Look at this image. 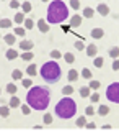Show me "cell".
<instances>
[{"label": "cell", "mask_w": 119, "mask_h": 133, "mask_svg": "<svg viewBox=\"0 0 119 133\" xmlns=\"http://www.w3.org/2000/svg\"><path fill=\"white\" fill-rule=\"evenodd\" d=\"M51 102V92L47 87L43 85H34L29 87V92L26 94V104L34 110H46Z\"/></svg>", "instance_id": "cell-1"}, {"label": "cell", "mask_w": 119, "mask_h": 133, "mask_svg": "<svg viewBox=\"0 0 119 133\" xmlns=\"http://www.w3.org/2000/svg\"><path fill=\"white\" fill-rule=\"evenodd\" d=\"M69 18V10L62 0H54L49 3L47 8V23H62Z\"/></svg>", "instance_id": "cell-2"}, {"label": "cell", "mask_w": 119, "mask_h": 133, "mask_svg": "<svg viewBox=\"0 0 119 133\" xmlns=\"http://www.w3.org/2000/svg\"><path fill=\"white\" fill-rule=\"evenodd\" d=\"M54 112H55V115H57L59 118L69 120V118H72V117L77 114V104H75L74 99H70L69 95H65L62 100L57 102Z\"/></svg>", "instance_id": "cell-3"}, {"label": "cell", "mask_w": 119, "mask_h": 133, "mask_svg": "<svg viewBox=\"0 0 119 133\" xmlns=\"http://www.w3.org/2000/svg\"><path fill=\"white\" fill-rule=\"evenodd\" d=\"M62 69L55 61H47L41 66V77H43L47 84H55L60 79Z\"/></svg>", "instance_id": "cell-4"}, {"label": "cell", "mask_w": 119, "mask_h": 133, "mask_svg": "<svg viewBox=\"0 0 119 133\" xmlns=\"http://www.w3.org/2000/svg\"><path fill=\"white\" fill-rule=\"evenodd\" d=\"M106 99L109 102L119 104V82H113L106 89Z\"/></svg>", "instance_id": "cell-5"}, {"label": "cell", "mask_w": 119, "mask_h": 133, "mask_svg": "<svg viewBox=\"0 0 119 133\" xmlns=\"http://www.w3.org/2000/svg\"><path fill=\"white\" fill-rule=\"evenodd\" d=\"M96 12L101 15V17H108L109 15V7H108L106 3H98V7H96Z\"/></svg>", "instance_id": "cell-6"}, {"label": "cell", "mask_w": 119, "mask_h": 133, "mask_svg": "<svg viewBox=\"0 0 119 133\" xmlns=\"http://www.w3.org/2000/svg\"><path fill=\"white\" fill-rule=\"evenodd\" d=\"M34 48V43L31 41V39H23V41H20V49L23 51H31Z\"/></svg>", "instance_id": "cell-7"}, {"label": "cell", "mask_w": 119, "mask_h": 133, "mask_svg": "<svg viewBox=\"0 0 119 133\" xmlns=\"http://www.w3.org/2000/svg\"><path fill=\"white\" fill-rule=\"evenodd\" d=\"M90 35H91L93 39H100V38L105 36V31H103V28H93Z\"/></svg>", "instance_id": "cell-8"}, {"label": "cell", "mask_w": 119, "mask_h": 133, "mask_svg": "<svg viewBox=\"0 0 119 133\" xmlns=\"http://www.w3.org/2000/svg\"><path fill=\"white\" fill-rule=\"evenodd\" d=\"M78 72H77L75 69H70L69 72H67V81H69V82H75V81H78Z\"/></svg>", "instance_id": "cell-9"}, {"label": "cell", "mask_w": 119, "mask_h": 133, "mask_svg": "<svg viewBox=\"0 0 119 133\" xmlns=\"http://www.w3.org/2000/svg\"><path fill=\"white\" fill-rule=\"evenodd\" d=\"M38 28H39V31H41V33H47V31H49L47 22H46L44 18H41V20H38Z\"/></svg>", "instance_id": "cell-10"}, {"label": "cell", "mask_w": 119, "mask_h": 133, "mask_svg": "<svg viewBox=\"0 0 119 133\" xmlns=\"http://www.w3.org/2000/svg\"><path fill=\"white\" fill-rule=\"evenodd\" d=\"M8 105H10V109H18V107L21 105V100H20L17 95H12V99H10Z\"/></svg>", "instance_id": "cell-11"}, {"label": "cell", "mask_w": 119, "mask_h": 133, "mask_svg": "<svg viewBox=\"0 0 119 133\" xmlns=\"http://www.w3.org/2000/svg\"><path fill=\"white\" fill-rule=\"evenodd\" d=\"M85 49H86V56H90V58H95L96 53H98V48H96L95 44H88Z\"/></svg>", "instance_id": "cell-12"}, {"label": "cell", "mask_w": 119, "mask_h": 133, "mask_svg": "<svg viewBox=\"0 0 119 133\" xmlns=\"http://www.w3.org/2000/svg\"><path fill=\"white\" fill-rule=\"evenodd\" d=\"M18 51H15V49H12V48H10L8 51H7V53H5V58H7L8 61H13V59H17L18 58Z\"/></svg>", "instance_id": "cell-13"}, {"label": "cell", "mask_w": 119, "mask_h": 133, "mask_svg": "<svg viewBox=\"0 0 119 133\" xmlns=\"http://www.w3.org/2000/svg\"><path fill=\"white\" fill-rule=\"evenodd\" d=\"M10 105H0V117H3V118H8L10 117Z\"/></svg>", "instance_id": "cell-14"}, {"label": "cell", "mask_w": 119, "mask_h": 133, "mask_svg": "<svg viewBox=\"0 0 119 133\" xmlns=\"http://www.w3.org/2000/svg\"><path fill=\"white\" fill-rule=\"evenodd\" d=\"M15 36H17L15 33H8V35H5V36H3V39H5V43H7V44L12 46V44H15V41H17V38H15Z\"/></svg>", "instance_id": "cell-15"}, {"label": "cell", "mask_w": 119, "mask_h": 133, "mask_svg": "<svg viewBox=\"0 0 119 133\" xmlns=\"http://www.w3.org/2000/svg\"><path fill=\"white\" fill-rule=\"evenodd\" d=\"M90 92H91V89L88 87V85H83V87H80L78 94H80V97H83V99H86V97H90Z\"/></svg>", "instance_id": "cell-16"}, {"label": "cell", "mask_w": 119, "mask_h": 133, "mask_svg": "<svg viewBox=\"0 0 119 133\" xmlns=\"http://www.w3.org/2000/svg\"><path fill=\"white\" fill-rule=\"evenodd\" d=\"M80 23H82L80 15H74V17L70 18V26H80Z\"/></svg>", "instance_id": "cell-17"}, {"label": "cell", "mask_w": 119, "mask_h": 133, "mask_svg": "<svg viewBox=\"0 0 119 133\" xmlns=\"http://www.w3.org/2000/svg\"><path fill=\"white\" fill-rule=\"evenodd\" d=\"M12 79L13 81H21L23 79V72L20 69H13L12 71Z\"/></svg>", "instance_id": "cell-18"}, {"label": "cell", "mask_w": 119, "mask_h": 133, "mask_svg": "<svg viewBox=\"0 0 119 133\" xmlns=\"http://www.w3.org/2000/svg\"><path fill=\"white\" fill-rule=\"evenodd\" d=\"M96 114L98 115H108L109 114V105H100L98 110H96Z\"/></svg>", "instance_id": "cell-19"}, {"label": "cell", "mask_w": 119, "mask_h": 133, "mask_svg": "<svg viewBox=\"0 0 119 133\" xmlns=\"http://www.w3.org/2000/svg\"><path fill=\"white\" fill-rule=\"evenodd\" d=\"M13 22L17 23V25H21L25 22V13L23 12H20V13H15V18H13Z\"/></svg>", "instance_id": "cell-20"}, {"label": "cell", "mask_w": 119, "mask_h": 133, "mask_svg": "<svg viewBox=\"0 0 119 133\" xmlns=\"http://www.w3.org/2000/svg\"><path fill=\"white\" fill-rule=\"evenodd\" d=\"M64 61H65V63H69V64L75 63V56H74V53H64Z\"/></svg>", "instance_id": "cell-21"}, {"label": "cell", "mask_w": 119, "mask_h": 133, "mask_svg": "<svg viewBox=\"0 0 119 133\" xmlns=\"http://www.w3.org/2000/svg\"><path fill=\"white\" fill-rule=\"evenodd\" d=\"M17 90L18 89H17V85H15L13 82H8L7 84V92H8L10 95H15V94H17Z\"/></svg>", "instance_id": "cell-22"}, {"label": "cell", "mask_w": 119, "mask_h": 133, "mask_svg": "<svg viewBox=\"0 0 119 133\" xmlns=\"http://www.w3.org/2000/svg\"><path fill=\"white\" fill-rule=\"evenodd\" d=\"M12 20H10V18H2V20H0V28H10V26H12Z\"/></svg>", "instance_id": "cell-23"}, {"label": "cell", "mask_w": 119, "mask_h": 133, "mask_svg": "<svg viewBox=\"0 0 119 133\" xmlns=\"http://www.w3.org/2000/svg\"><path fill=\"white\" fill-rule=\"evenodd\" d=\"M100 81H95V79H90V84H88V87L91 89V90H98L100 89Z\"/></svg>", "instance_id": "cell-24"}, {"label": "cell", "mask_w": 119, "mask_h": 133, "mask_svg": "<svg viewBox=\"0 0 119 133\" xmlns=\"http://www.w3.org/2000/svg\"><path fill=\"white\" fill-rule=\"evenodd\" d=\"M23 25H25V30H33V28H34V22H33L31 18H25Z\"/></svg>", "instance_id": "cell-25"}, {"label": "cell", "mask_w": 119, "mask_h": 133, "mask_svg": "<svg viewBox=\"0 0 119 133\" xmlns=\"http://www.w3.org/2000/svg\"><path fill=\"white\" fill-rule=\"evenodd\" d=\"M93 15H95V10L93 8H90V7L83 8V17L85 18H93Z\"/></svg>", "instance_id": "cell-26"}, {"label": "cell", "mask_w": 119, "mask_h": 133, "mask_svg": "<svg viewBox=\"0 0 119 133\" xmlns=\"http://www.w3.org/2000/svg\"><path fill=\"white\" fill-rule=\"evenodd\" d=\"M13 33L15 35H17V36H25V33H26V30H25V28H21V26H15V30H13Z\"/></svg>", "instance_id": "cell-27"}, {"label": "cell", "mask_w": 119, "mask_h": 133, "mask_svg": "<svg viewBox=\"0 0 119 133\" xmlns=\"http://www.w3.org/2000/svg\"><path fill=\"white\" fill-rule=\"evenodd\" d=\"M31 8H33V7H31L29 2H23V3H21V12H23V13H29Z\"/></svg>", "instance_id": "cell-28"}, {"label": "cell", "mask_w": 119, "mask_h": 133, "mask_svg": "<svg viewBox=\"0 0 119 133\" xmlns=\"http://www.w3.org/2000/svg\"><path fill=\"white\" fill-rule=\"evenodd\" d=\"M34 58V53H31V51H26V53H21V59L23 61H31Z\"/></svg>", "instance_id": "cell-29"}, {"label": "cell", "mask_w": 119, "mask_h": 133, "mask_svg": "<svg viewBox=\"0 0 119 133\" xmlns=\"http://www.w3.org/2000/svg\"><path fill=\"white\" fill-rule=\"evenodd\" d=\"M109 56H111L113 59H117L119 58V48H117V46H114V48L109 49Z\"/></svg>", "instance_id": "cell-30"}, {"label": "cell", "mask_w": 119, "mask_h": 133, "mask_svg": "<svg viewBox=\"0 0 119 133\" xmlns=\"http://www.w3.org/2000/svg\"><path fill=\"white\" fill-rule=\"evenodd\" d=\"M82 77H83V79H91V77H93L91 71L86 69V68H83V69H82Z\"/></svg>", "instance_id": "cell-31"}, {"label": "cell", "mask_w": 119, "mask_h": 133, "mask_svg": "<svg viewBox=\"0 0 119 133\" xmlns=\"http://www.w3.org/2000/svg\"><path fill=\"white\" fill-rule=\"evenodd\" d=\"M36 72H38V71H36V66H28L26 68V74L29 76V77H34Z\"/></svg>", "instance_id": "cell-32"}, {"label": "cell", "mask_w": 119, "mask_h": 133, "mask_svg": "<svg viewBox=\"0 0 119 133\" xmlns=\"http://www.w3.org/2000/svg\"><path fill=\"white\" fill-rule=\"evenodd\" d=\"M62 94L64 95H70V94H74V87L69 84V85H65V87H62Z\"/></svg>", "instance_id": "cell-33"}, {"label": "cell", "mask_w": 119, "mask_h": 133, "mask_svg": "<svg viewBox=\"0 0 119 133\" xmlns=\"http://www.w3.org/2000/svg\"><path fill=\"white\" fill-rule=\"evenodd\" d=\"M75 123H77V127H78V128H82V127H85V125H86V117H78Z\"/></svg>", "instance_id": "cell-34"}, {"label": "cell", "mask_w": 119, "mask_h": 133, "mask_svg": "<svg viewBox=\"0 0 119 133\" xmlns=\"http://www.w3.org/2000/svg\"><path fill=\"white\" fill-rule=\"evenodd\" d=\"M43 123L44 125H51V123H52V115H51V114H46L43 117Z\"/></svg>", "instance_id": "cell-35"}, {"label": "cell", "mask_w": 119, "mask_h": 133, "mask_svg": "<svg viewBox=\"0 0 119 133\" xmlns=\"http://www.w3.org/2000/svg\"><path fill=\"white\" fill-rule=\"evenodd\" d=\"M21 85L25 89H29V87H33V81L31 79H21Z\"/></svg>", "instance_id": "cell-36"}, {"label": "cell", "mask_w": 119, "mask_h": 133, "mask_svg": "<svg viewBox=\"0 0 119 133\" xmlns=\"http://www.w3.org/2000/svg\"><path fill=\"white\" fill-rule=\"evenodd\" d=\"M20 107H21V114H23V115H29V114H31V107H29L28 104H26V105L21 104Z\"/></svg>", "instance_id": "cell-37"}, {"label": "cell", "mask_w": 119, "mask_h": 133, "mask_svg": "<svg viewBox=\"0 0 119 133\" xmlns=\"http://www.w3.org/2000/svg\"><path fill=\"white\" fill-rule=\"evenodd\" d=\"M103 63H105V59H103L101 56H100V58H96V56H95V61H93V64H95V66H96L98 69H100L101 66H103Z\"/></svg>", "instance_id": "cell-38"}, {"label": "cell", "mask_w": 119, "mask_h": 133, "mask_svg": "<svg viewBox=\"0 0 119 133\" xmlns=\"http://www.w3.org/2000/svg\"><path fill=\"white\" fill-rule=\"evenodd\" d=\"M90 100L93 102V104H96V102L100 100V94H98V92H93V94H90Z\"/></svg>", "instance_id": "cell-39"}, {"label": "cell", "mask_w": 119, "mask_h": 133, "mask_svg": "<svg viewBox=\"0 0 119 133\" xmlns=\"http://www.w3.org/2000/svg\"><path fill=\"white\" fill-rule=\"evenodd\" d=\"M85 114L88 115V117H91V115H95V109H93L91 105H86V107H85Z\"/></svg>", "instance_id": "cell-40"}, {"label": "cell", "mask_w": 119, "mask_h": 133, "mask_svg": "<svg viewBox=\"0 0 119 133\" xmlns=\"http://www.w3.org/2000/svg\"><path fill=\"white\" fill-rule=\"evenodd\" d=\"M70 7L74 10H78L80 8V0H70Z\"/></svg>", "instance_id": "cell-41"}, {"label": "cell", "mask_w": 119, "mask_h": 133, "mask_svg": "<svg viewBox=\"0 0 119 133\" xmlns=\"http://www.w3.org/2000/svg\"><path fill=\"white\" fill-rule=\"evenodd\" d=\"M51 58H52V59H59L60 58V51L59 49H52V51H51Z\"/></svg>", "instance_id": "cell-42"}, {"label": "cell", "mask_w": 119, "mask_h": 133, "mask_svg": "<svg viewBox=\"0 0 119 133\" xmlns=\"http://www.w3.org/2000/svg\"><path fill=\"white\" fill-rule=\"evenodd\" d=\"M20 5H21V3H20L18 0H12V2H10V8L17 10V8H20Z\"/></svg>", "instance_id": "cell-43"}, {"label": "cell", "mask_w": 119, "mask_h": 133, "mask_svg": "<svg viewBox=\"0 0 119 133\" xmlns=\"http://www.w3.org/2000/svg\"><path fill=\"white\" fill-rule=\"evenodd\" d=\"M75 49H78V51H83V49H85V44H83V41H75Z\"/></svg>", "instance_id": "cell-44"}, {"label": "cell", "mask_w": 119, "mask_h": 133, "mask_svg": "<svg viewBox=\"0 0 119 133\" xmlns=\"http://www.w3.org/2000/svg\"><path fill=\"white\" fill-rule=\"evenodd\" d=\"M113 71H119V58L114 59V63H113Z\"/></svg>", "instance_id": "cell-45"}, {"label": "cell", "mask_w": 119, "mask_h": 133, "mask_svg": "<svg viewBox=\"0 0 119 133\" xmlns=\"http://www.w3.org/2000/svg\"><path fill=\"white\" fill-rule=\"evenodd\" d=\"M85 127H86V128H90V130H93V128H95V127H96V125H95V123H93V122H90V123H86Z\"/></svg>", "instance_id": "cell-46"}, {"label": "cell", "mask_w": 119, "mask_h": 133, "mask_svg": "<svg viewBox=\"0 0 119 133\" xmlns=\"http://www.w3.org/2000/svg\"><path fill=\"white\" fill-rule=\"evenodd\" d=\"M41 2H49V0H41Z\"/></svg>", "instance_id": "cell-47"}, {"label": "cell", "mask_w": 119, "mask_h": 133, "mask_svg": "<svg viewBox=\"0 0 119 133\" xmlns=\"http://www.w3.org/2000/svg\"><path fill=\"white\" fill-rule=\"evenodd\" d=\"M0 94H2V90H0Z\"/></svg>", "instance_id": "cell-48"}, {"label": "cell", "mask_w": 119, "mask_h": 133, "mask_svg": "<svg viewBox=\"0 0 119 133\" xmlns=\"http://www.w3.org/2000/svg\"><path fill=\"white\" fill-rule=\"evenodd\" d=\"M3 2H5V0H3Z\"/></svg>", "instance_id": "cell-49"}]
</instances>
